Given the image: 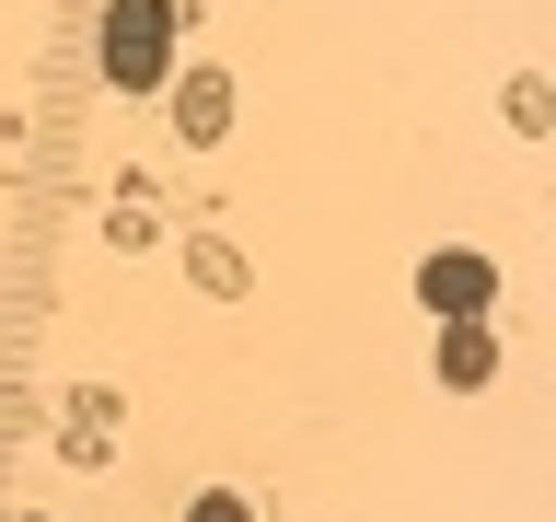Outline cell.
Here are the masks:
<instances>
[{
    "instance_id": "obj_1",
    "label": "cell",
    "mask_w": 556,
    "mask_h": 522,
    "mask_svg": "<svg viewBox=\"0 0 556 522\" xmlns=\"http://www.w3.org/2000/svg\"><path fill=\"white\" fill-rule=\"evenodd\" d=\"M163 59H174V0H116V24H104V70L116 82H163Z\"/></svg>"
},
{
    "instance_id": "obj_2",
    "label": "cell",
    "mask_w": 556,
    "mask_h": 522,
    "mask_svg": "<svg viewBox=\"0 0 556 522\" xmlns=\"http://www.w3.org/2000/svg\"><path fill=\"white\" fill-rule=\"evenodd\" d=\"M417 290H429L441 313H476V302H486V256H429V268H417Z\"/></svg>"
},
{
    "instance_id": "obj_3",
    "label": "cell",
    "mask_w": 556,
    "mask_h": 522,
    "mask_svg": "<svg viewBox=\"0 0 556 522\" xmlns=\"http://www.w3.org/2000/svg\"><path fill=\"white\" fill-rule=\"evenodd\" d=\"M174 116H186V139H220V116H232V94H220V70H198V82L174 94Z\"/></svg>"
},
{
    "instance_id": "obj_4",
    "label": "cell",
    "mask_w": 556,
    "mask_h": 522,
    "mask_svg": "<svg viewBox=\"0 0 556 522\" xmlns=\"http://www.w3.org/2000/svg\"><path fill=\"white\" fill-rule=\"evenodd\" d=\"M198 522H243V499H198Z\"/></svg>"
}]
</instances>
